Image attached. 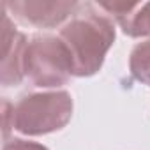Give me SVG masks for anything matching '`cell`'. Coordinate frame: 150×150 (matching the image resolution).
<instances>
[{
  "label": "cell",
  "mask_w": 150,
  "mask_h": 150,
  "mask_svg": "<svg viewBox=\"0 0 150 150\" xmlns=\"http://www.w3.org/2000/svg\"><path fill=\"white\" fill-rule=\"evenodd\" d=\"M80 2L74 0H9L4 2V9L25 23L37 28H53L62 25L67 18H72L78 11Z\"/></svg>",
  "instance_id": "4"
},
{
  "label": "cell",
  "mask_w": 150,
  "mask_h": 150,
  "mask_svg": "<svg viewBox=\"0 0 150 150\" xmlns=\"http://www.w3.org/2000/svg\"><path fill=\"white\" fill-rule=\"evenodd\" d=\"M25 76L37 87H62L72 74V58L65 42L57 35H34L23 57Z\"/></svg>",
  "instance_id": "3"
},
{
  "label": "cell",
  "mask_w": 150,
  "mask_h": 150,
  "mask_svg": "<svg viewBox=\"0 0 150 150\" xmlns=\"http://www.w3.org/2000/svg\"><path fill=\"white\" fill-rule=\"evenodd\" d=\"M4 150H48L41 143L25 141V139H11L4 145Z\"/></svg>",
  "instance_id": "8"
},
{
  "label": "cell",
  "mask_w": 150,
  "mask_h": 150,
  "mask_svg": "<svg viewBox=\"0 0 150 150\" xmlns=\"http://www.w3.org/2000/svg\"><path fill=\"white\" fill-rule=\"evenodd\" d=\"M13 127L27 136L60 131L72 117V97L65 90L28 94L14 106Z\"/></svg>",
  "instance_id": "2"
},
{
  "label": "cell",
  "mask_w": 150,
  "mask_h": 150,
  "mask_svg": "<svg viewBox=\"0 0 150 150\" xmlns=\"http://www.w3.org/2000/svg\"><path fill=\"white\" fill-rule=\"evenodd\" d=\"M124 34H127L129 37H148L150 35V2H145L139 6L138 13L134 14L132 21L129 23Z\"/></svg>",
  "instance_id": "7"
},
{
  "label": "cell",
  "mask_w": 150,
  "mask_h": 150,
  "mask_svg": "<svg viewBox=\"0 0 150 150\" xmlns=\"http://www.w3.org/2000/svg\"><path fill=\"white\" fill-rule=\"evenodd\" d=\"M72 58L74 76H94L103 67L104 57L115 42V25L101 14L94 4H80L74 16L62 27L58 35Z\"/></svg>",
  "instance_id": "1"
},
{
  "label": "cell",
  "mask_w": 150,
  "mask_h": 150,
  "mask_svg": "<svg viewBox=\"0 0 150 150\" xmlns=\"http://www.w3.org/2000/svg\"><path fill=\"white\" fill-rule=\"evenodd\" d=\"M2 85L16 87L25 78L23 71V57L27 50V35L18 32L13 27V21L7 13H4V28H2Z\"/></svg>",
  "instance_id": "5"
},
{
  "label": "cell",
  "mask_w": 150,
  "mask_h": 150,
  "mask_svg": "<svg viewBox=\"0 0 150 150\" xmlns=\"http://www.w3.org/2000/svg\"><path fill=\"white\" fill-rule=\"evenodd\" d=\"M129 69L138 81L150 87V39L132 48L129 57Z\"/></svg>",
  "instance_id": "6"
}]
</instances>
